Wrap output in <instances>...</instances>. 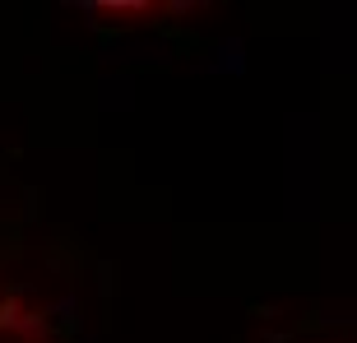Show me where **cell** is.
Segmentation results:
<instances>
[{
	"mask_svg": "<svg viewBox=\"0 0 357 343\" xmlns=\"http://www.w3.org/2000/svg\"><path fill=\"white\" fill-rule=\"evenodd\" d=\"M0 343H70L33 297L0 283Z\"/></svg>",
	"mask_w": 357,
	"mask_h": 343,
	"instance_id": "6da1fadb",
	"label": "cell"
}]
</instances>
